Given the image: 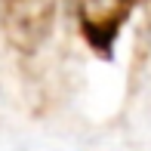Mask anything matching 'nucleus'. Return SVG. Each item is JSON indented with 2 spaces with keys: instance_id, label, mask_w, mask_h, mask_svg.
Returning a JSON list of instances; mask_svg holds the SVG:
<instances>
[{
  "instance_id": "nucleus-1",
  "label": "nucleus",
  "mask_w": 151,
  "mask_h": 151,
  "mask_svg": "<svg viewBox=\"0 0 151 151\" xmlns=\"http://www.w3.org/2000/svg\"><path fill=\"white\" fill-rule=\"evenodd\" d=\"M59 0H3V34L16 50L34 52L52 31Z\"/></svg>"
},
{
  "instance_id": "nucleus-2",
  "label": "nucleus",
  "mask_w": 151,
  "mask_h": 151,
  "mask_svg": "<svg viewBox=\"0 0 151 151\" xmlns=\"http://www.w3.org/2000/svg\"><path fill=\"white\" fill-rule=\"evenodd\" d=\"M127 0H80V22L96 43L114 37V28L123 22Z\"/></svg>"
}]
</instances>
